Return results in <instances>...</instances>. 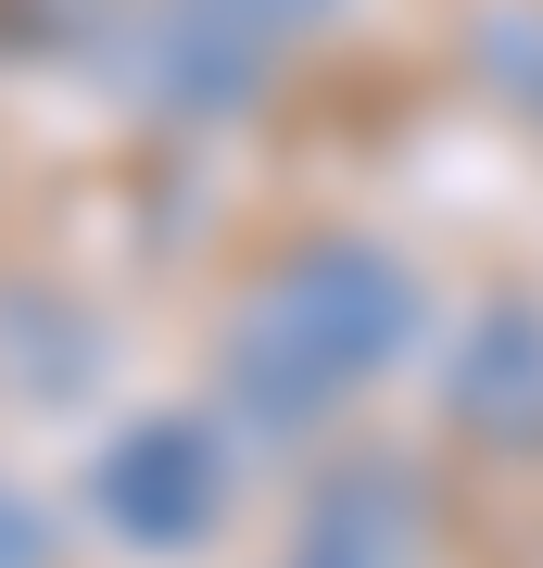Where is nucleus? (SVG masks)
I'll use <instances>...</instances> for the list:
<instances>
[{
	"instance_id": "nucleus-4",
	"label": "nucleus",
	"mask_w": 543,
	"mask_h": 568,
	"mask_svg": "<svg viewBox=\"0 0 543 568\" xmlns=\"http://www.w3.org/2000/svg\"><path fill=\"white\" fill-rule=\"evenodd\" d=\"M329 13H342V0H152L140 102H164V114H241Z\"/></svg>"
},
{
	"instance_id": "nucleus-5",
	"label": "nucleus",
	"mask_w": 543,
	"mask_h": 568,
	"mask_svg": "<svg viewBox=\"0 0 543 568\" xmlns=\"http://www.w3.org/2000/svg\"><path fill=\"white\" fill-rule=\"evenodd\" d=\"M51 556H63L51 506H39V493H13V480H0V568H51Z\"/></svg>"
},
{
	"instance_id": "nucleus-6",
	"label": "nucleus",
	"mask_w": 543,
	"mask_h": 568,
	"mask_svg": "<svg viewBox=\"0 0 543 568\" xmlns=\"http://www.w3.org/2000/svg\"><path fill=\"white\" fill-rule=\"evenodd\" d=\"M279 568H380V556H354V544H303V556H279Z\"/></svg>"
},
{
	"instance_id": "nucleus-3",
	"label": "nucleus",
	"mask_w": 543,
	"mask_h": 568,
	"mask_svg": "<svg viewBox=\"0 0 543 568\" xmlns=\"http://www.w3.org/2000/svg\"><path fill=\"white\" fill-rule=\"evenodd\" d=\"M430 417L493 467H543V291H481L430 354Z\"/></svg>"
},
{
	"instance_id": "nucleus-2",
	"label": "nucleus",
	"mask_w": 543,
	"mask_h": 568,
	"mask_svg": "<svg viewBox=\"0 0 543 568\" xmlns=\"http://www.w3.org/2000/svg\"><path fill=\"white\" fill-rule=\"evenodd\" d=\"M241 443L253 429L202 392V405H140L77 455V530L127 568H190L241 530Z\"/></svg>"
},
{
	"instance_id": "nucleus-1",
	"label": "nucleus",
	"mask_w": 543,
	"mask_h": 568,
	"mask_svg": "<svg viewBox=\"0 0 543 568\" xmlns=\"http://www.w3.org/2000/svg\"><path fill=\"white\" fill-rule=\"evenodd\" d=\"M418 342H430V265L380 227H316L228 291L202 379L253 443H316L380 405Z\"/></svg>"
}]
</instances>
